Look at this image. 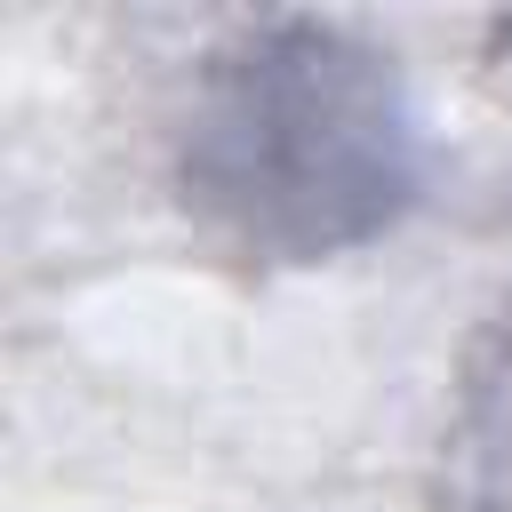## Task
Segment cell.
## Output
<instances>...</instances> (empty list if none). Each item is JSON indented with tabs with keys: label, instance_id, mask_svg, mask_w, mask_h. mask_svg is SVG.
<instances>
[{
	"label": "cell",
	"instance_id": "6da1fadb",
	"mask_svg": "<svg viewBox=\"0 0 512 512\" xmlns=\"http://www.w3.org/2000/svg\"><path fill=\"white\" fill-rule=\"evenodd\" d=\"M192 176L248 240L336 248L376 232L408 192V120L392 80L336 32H272L216 72Z\"/></svg>",
	"mask_w": 512,
	"mask_h": 512
}]
</instances>
